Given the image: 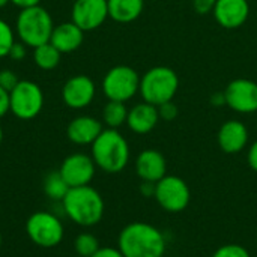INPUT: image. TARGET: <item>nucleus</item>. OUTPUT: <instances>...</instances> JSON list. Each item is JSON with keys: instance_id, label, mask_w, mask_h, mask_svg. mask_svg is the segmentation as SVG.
Instances as JSON below:
<instances>
[{"instance_id": "obj_1", "label": "nucleus", "mask_w": 257, "mask_h": 257, "mask_svg": "<svg viewBox=\"0 0 257 257\" xmlns=\"http://www.w3.org/2000/svg\"><path fill=\"white\" fill-rule=\"evenodd\" d=\"M166 247L163 232L145 221L126 224L117 238V248L125 257H163Z\"/></svg>"}, {"instance_id": "obj_2", "label": "nucleus", "mask_w": 257, "mask_h": 257, "mask_svg": "<svg viewBox=\"0 0 257 257\" xmlns=\"http://www.w3.org/2000/svg\"><path fill=\"white\" fill-rule=\"evenodd\" d=\"M60 203L65 215L81 227H93L104 217V199L90 185L69 188Z\"/></svg>"}, {"instance_id": "obj_3", "label": "nucleus", "mask_w": 257, "mask_h": 257, "mask_svg": "<svg viewBox=\"0 0 257 257\" xmlns=\"http://www.w3.org/2000/svg\"><path fill=\"white\" fill-rule=\"evenodd\" d=\"M90 146V157L93 158L96 167L105 173H119L130 163V145L117 130H102Z\"/></svg>"}, {"instance_id": "obj_4", "label": "nucleus", "mask_w": 257, "mask_h": 257, "mask_svg": "<svg viewBox=\"0 0 257 257\" xmlns=\"http://www.w3.org/2000/svg\"><path fill=\"white\" fill-rule=\"evenodd\" d=\"M53 29V18L50 12L41 5L21 9L15 21V33L18 39L26 47L32 48L50 42Z\"/></svg>"}, {"instance_id": "obj_5", "label": "nucleus", "mask_w": 257, "mask_h": 257, "mask_svg": "<svg viewBox=\"0 0 257 257\" xmlns=\"http://www.w3.org/2000/svg\"><path fill=\"white\" fill-rule=\"evenodd\" d=\"M179 89V77L169 66H154L140 77V95L145 102L160 107L173 101Z\"/></svg>"}, {"instance_id": "obj_6", "label": "nucleus", "mask_w": 257, "mask_h": 257, "mask_svg": "<svg viewBox=\"0 0 257 257\" xmlns=\"http://www.w3.org/2000/svg\"><path fill=\"white\" fill-rule=\"evenodd\" d=\"M29 239L41 248L57 247L65 236V227L57 215L48 211L33 212L26 221Z\"/></svg>"}, {"instance_id": "obj_7", "label": "nucleus", "mask_w": 257, "mask_h": 257, "mask_svg": "<svg viewBox=\"0 0 257 257\" xmlns=\"http://www.w3.org/2000/svg\"><path fill=\"white\" fill-rule=\"evenodd\" d=\"M140 89V75L128 65H117L107 71L102 78V92L108 101L126 102Z\"/></svg>"}, {"instance_id": "obj_8", "label": "nucleus", "mask_w": 257, "mask_h": 257, "mask_svg": "<svg viewBox=\"0 0 257 257\" xmlns=\"http://www.w3.org/2000/svg\"><path fill=\"white\" fill-rule=\"evenodd\" d=\"M11 113L21 119H35L44 107V92L39 84L30 80H20V83L9 92Z\"/></svg>"}, {"instance_id": "obj_9", "label": "nucleus", "mask_w": 257, "mask_h": 257, "mask_svg": "<svg viewBox=\"0 0 257 257\" xmlns=\"http://www.w3.org/2000/svg\"><path fill=\"white\" fill-rule=\"evenodd\" d=\"M155 200L167 212L178 214L187 209L191 200L188 184L173 175H166L155 184Z\"/></svg>"}, {"instance_id": "obj_10", "label": "nucleus", "mask_w": 257, "mask_h": 257, "mask_svg": "<svg viewBox=\"0 0 257 257\" xmlns=\"http://www.w3.org/2000/svg\"><path fill=\"white\" fill-rule=\"evenodd\" d=\"M226 105L236 113L251 114L257 111V83L250 78L232 80L224 89Z\"/></svg>"}, {"instance_id": "obj_11", "label": "nucleus", "mask_w": 257, "mask_h": 257, "mask_svg": "<svg viewBox=\"0 0 257 257\" xmlns=\"http://www.w3.org/2000/svg\"><path fill=\"white\" fill-rule=\"evenodd\" d=\"M59 172L71 188L84 187V185H90L92 179L95 178L96 164L90 155L77 152L68 155L63 160Z\"/></svg>"}, {"instance_id": "obj_12", "label": "nucleus", "mask_w": 257, "mask_h": 257, "mask_svg": "<svg viewBox=\"0 0 257 257\" xmlns=\"http://www.w3.org/2000/svg\"><path fill=\"white\" fill-rule=\"evenodd\" d=\"M71 18V21L75 23L81 30H95L108 18L107 0H75L72 5Z\"/></svg>"}, {"instance_id": "obj_13", "label": "nucleus", "mask_w": 257, "mask_h": 257, "mask_svg": "<svg viewBox=\"0 0 257 257\" xmlns=\"http://www.w3.org/2000/svg\"><path fill=\"white\" fill-rule=\"evenodd\" d=\"M96 93L95 83L87 75H74L62 87V99L65 105L74 110L87 107Z\"/></svg>"}, {"instance_id": "obj_14", "label": "nucleus", "mask_w": 257, "mask_h": 257, "mask_svg": "<svg viewBox=\"0 0 257 257\" xmlns=\"http://www.w3.org/2000/svg\"><path fill=\"white\" fill-rule=\"evenodd\" d=\"M212 14L221 27L238 29L248 20L250 3L248 0H217Z\"/></svg>"}, {"instance_id": "obj_15", "label": "nucleus", "mask_w": 257, "mask_h": 257, "mask_svg": "<svg viewBox=\"0 0 257 257\" xmlns=\"http://www.w3.org/2000/svg\"><path fill=\"white\" fill-rule=\"evenodd\" d=\"M136 172L142 181L157 184L167 175V163L164 155L157 149H145L136 160Z\"/></svg>"}, {"instance_id": "obj_16", "label": "nucleus", "mask_w": 257, "mask_h": 257, "mask_svg": "<svg viewBox=\"0 0 257 257\" xmlns=\"http://www.w3.org/2000/svg\"><path fill=\"white\" fill-rule=\"evenodd\" d=\"M102 123L92 116H77L66 126V137L77 146L92 145L102 133Z\"/></svg>"}, {"instance_id": "obj_17", "label": "nucleus", "mask_w": 257, "mask_h": 257, "mask_svg": "<svg viewBox=\"0 0 257 257\" xmlns=\"http://www.w3.org/2000/svg\"><path fill=\"white\" fill-rule=\"evenodd\" d=\"M217 140L226 154H239L248 143V130L239 120H227L220 126Z\"/></svg>"}, {"instance_id": "obj_18", "label": "nucleus", "mask_w": 257, "mask_h": 257, "mask_svg": "<svg viewBox=\"0 0 257 257\" xmlns=\"http://www.w3.org/2000/svg\"><path fill=\"white\" fill-rule=\"evenodd\" d=\"M160 122V113L158 107L149 104V102H140L134 105L131 110H128L126 125L128 128L136 134H149L157 123Z\"/></svg>"}, {"instance_id": "obj_19", "label": "nucleus", "mask_w": 257, "mask_h": 257, "mask_svg": "<svg viewBox=\"0 0 257 257\" xmlns=\"http://www.w3.org/2000/svg\"><path fill=\"white\" fill-rule=\"evenodd\" d=\"M84 41V30H81L75 23L66 21L54 26L50 42L62 53H72L81 47Z\"/></svg>"}, {"instance_id": "obj_20", "label": "nucleus", "mask_w": 257, "mask_h": 257, "mask_svg": "<svg viewBox=\"0 0 257 257\" xmlns=\"http://www.w3.org/2000/svg\"><path fill=\"white\" fill-rule=\"evenodd\" d=\"M108 17L116 23H131L137 20L145 8V0H107Z\"/></svg>"}, {"instance_id": "obj_21", "label": "nucleus", "mask_w": 257, "mask_h": 257, "mask_svg": "<svg viewBox=\"0 0 257 257\" xmlns=\"http://www.w3.org/2000/svg\"><path fill=\"white\" fill-rule=\"evenodd\" d=\"M62 53L51 44L45 42L36 48H33V62L39 69L51 71L60 63Z\"/></svg>"}, {"instance_id": "obj_22", "label": "nucleus", "mask_w": 257, "mask_h": 257, "mask_svg": "<svg viewBox=\"0 0 257 257\" xmlns=\"http://www.w3.org/2000/svg\"><path fill=\"white\" fill-rule=\"evenodd\" d=\"M42 188H44L45 196H48L51 200L62 202L71 187L66 184V181L63 179V176L60 175V172L59 170H54V172H50L44 178Z\"/></svg>"}, {"instance_id": "obj_23", "label": "nucleus", "mask_w": 257, "mask_h": 257, "mask_svg": "<svg viewBox=\"0 0 257 257\" xmlns=\"http://www.w3.org/2000/svg\"><path fill=\"white\" fill-rule=\"evenodd\" d=\"M128 117V108L125 107V102L120 101H108L104 105L102 110V120L108 128L117 130L123 123H126Z\"/></svg>"}, {"instance_id": "obj_24", "label": "nucleus", "mask_w": 257, "mask_h": 257, "mask_svg": "<svg viewBox=\"0 0 257 257\" xmlns=\"http://www.w3.org/2000/svg\"><path fill=\"white\" fill-rule=\"evenodd\" d=\"M99 248L101 247H99L98 238L89 232L80 233L74 241V250H75L77 256L80 257H92Z\"/></svg>"}, {"instance_id": "obj_25", "label": "nucleus", "mask_w": 257, "mask_h": 257, "mask_svg": "<svg viewBox=\"0 0 257 257\" xmlns=\"http://www.w3.org/2000/svg\"><path fill=\"white\" fill-rule=\"evenodd\" d=\"M15 44V33L12 27L0 18V57L9 56L12 45Z\"/></svg>"}, {"instance_id": "obj_26", "label": "nucleus", "mask_w": 257, "mask_h": 257, "mask_svg": "<svg viewBox=\"0 0 257 257\" xmlns=\"http://www.w3.org/2000/svg\"><path fill=\"white\" fill-rule=\"evenodd\" d=\"M212 257H251L248 250L239 244H226L215 250Z\"/></svg>"}, {"instance_id": "obj_27", "label": "nucleus", "mask_w": 257, "mask_h": 257, "mask_svg": "<svg viewBox=\"0 0 257 257\" xmlns=\"http://www.w3.org/2000/svg\"><path fill=\"white\" fill-rule=\"evenodd\" d=\"M18 83H20V78L17 77V74L14 71H11V69H2L0 71V87L11 92Z\"/></svg>"}, {"instance_id": "obj_28", "label": "nucleus", "mask_w": 257, "mask_h": 257, "mask_svg": "<svg viewBox=\"0 0 257 257\" xmlns=\"http://www.w3.org/2000/svg\"><path fill=\"white\" fill-rule=\"evenodd\" d=\"M158 113H160V119L166 120V122H170V120H175L178 117V105L173 102V101H169V102H164L158 107Z\"/></svg>"}, {"instance_id": "obj_29", "label": "nucleus", "mask_w": 257, "mask_h": 257, "mask_svg": "<svg viewBox=\"0 0 257 257\" xmlns=\"http://www.w3.org/2000/svg\"><path fill=\"white\" fill-rule=\"evenodd\" d=\"M217 0H193V8L199 15H206L209 12H214Z\"/></svg>"}, {"instance_id": "obj_30", "label": "nucleus", "mask_w": 257, "mask_h": 257, "mask_svg": "<svg viewBox=\"0 0 257 257\" xmlns=\"http://www.w3.org/2000/svg\"><path fill=\"white\" fill-rule=\"evenodd\" d=\"M9 57H11L12 60H15V62L23 60V59L26 57V45H24L21 41H20V42L15 41V44L12 45V48H11V51H9Z\"/></svg>"}, {"instance_id": "obj_31", "label": "nucleus", "mask_w": 257, "mask_h": 257, "mask_svg": "<svg viewBox=\"0 0 257 257\" xmlns=\"http://www.w3.org/2000/svg\"><path fill=\"white\" fill-rule=\"evenodd\" d=\"M8 111H11V101H9V92L0 87V117H3Z\"/></svg>"}, {"instance_id": "obj_32", "label": "nucleus", "mask_w": 257, "mask_h": 257, "mask_svg": "<svg viewBox=\"0 0 257 257\" xmlns=\"http://www.w3.org/2000/svg\"><path fill=\"white\" fill-rule=\"evenodd\" d=\"M92 257H125L119 248H113V247H101Z\"/></svg>"}, {"instance_id": "obj_33", "label": "nucleus", "mask_w": 257, "mask_h": 257, "mask_svg": "<svg viewBox=\"0 0 257 257\" xmlns=\"http://www.w3.org/2000/svg\"><path fill=\"white\" fill-rule=\"evenodd\" d=\"M247 160H248V166L251 167V170L257 172V140L250 146Z\"/></svg>"}, {"instance_id": "obj_34", "label": "nucleus", "mask_w": 257, "mask_h": 257, "mask_svg": "<svg viewBox=\"0 0 257 257\" xmlns=\"http://www.w3.org/2000/svg\"><path fill=\"white\" fill-rule=\"evenodd\" d=\"M140 191H142L143 196H146V197L155 196V184H154V182H146V181H143V182H142V187H140Z\"/></svg>"}, {"instance_id": "obj_35", "label": "nucleus", "mask_w": 257, "mask_h": 257, "mask_svg": "<svg viewBox=\"0 0 257 257\" xmlns=\"http://www.w3.org/2000/svg\"><path fill=\"white\" fill-rule=\"evenodd\" d=\"M11 3H14L15 6L26 9V8H32L36 5H41V0H11Z\"/></svg>"}, {"instance_id": "obj_36", "label": "nucleus", "mask_w": 257, "mask_h": 257, "mask_svg": "<svg viewBox=\"0 0 257 257\" xmlns=\"http://www.w3.org/2000/svg\"><path fill=\"white\" fill-rule=\"evenodd\" d=\"M211 104H214V105H221V104H226L224 92H215V93L211 96Z\"/></svg>"}, {"instance_id": "obj_37", "label": "nucleus", "mask_w": 257, "mask_h": 257, "mask_svg": "<svg viewBox=\"0 0 257 257\" xmlns=\"http://www.w3.org/2000/svg\"><path fill=\"white\" fill-rule=\"evenodd\" d=\"M9 2H11V0H0V9H3Z\"/></svg>"}, {"instance_id": "obj_38", "label": "nucleus", "mask_w": 257, "mask_h": 257, "mask_svg": "<svg viewBox=\"0 0 257 257\" xmlns=\"http://www.w3.org/2000/svg\"><path fill=\"white\" fill-rule=\"evenodd\" d=\"M2 142H3V128L0 125V145H2Z\"/></svg>"}, {"instance_id": "obj_39", "label": "nucleus", "mask_w": 257, "mask_h": 257, "mask_svg": "<svg viewBox=\"0 0 257 257\" xmlns=\"http://www.w3.org/2000/svg\"><path fill=\"white\" fill-rule=\"evenodd\" d=\"M0 248H2V233H0Z\"/></svg>"}, {"instance_id": "obj_40", "label": "nucleus", "mask_w": 257, "mask_h": 257, "mask_svg": "<svg viewBox=\"0 0 257 257\" xmlns=\"http://www.w3.org/2000/svg\"><path fill=\"white\" fill-rule=\"evenodd\" d=\"M75 257H80V256H75Z\"/></svg>"}]
</instances>
